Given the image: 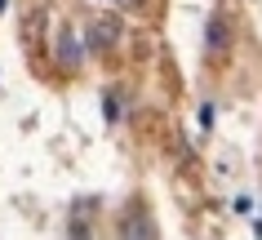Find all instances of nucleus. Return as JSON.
Masks as SVG:
<instances>
[{"label":"nucleus","instance_id":"nucleus-6","mask_svg":"<svg viewBox=\"0 0 262 240\" xmlns=\"http://www.w3.org/2000/svg\"><path fill=\"white\" fill-rule=\"evenodd\" d=\"M200 125H205V129L213 125V102H205V107H200Z\"/></svg>","mask_w":262,"mask_h":240},{"label":"nucleus","instance_id":"nucleus-3","mask_svg":"<svg viewBox=\"0 0 262 240\" xmlns=\"http://www.w3.org/2000/svg\"><path fill=\"white\" fill-rule=\"evenodd\" d=\"M58 62L80 67V40H76V31H71V27H62V36H58Z\"/></svg>","mask_w":262,"mask_h":240},{"label":"nucleus","instance_id":"nucleus-2","mask_svg":"<svg viewBox=\"0 0 262 240\" xmlns=\"http://www.w3.org/2000/svg\"><path fill=\"white\" fill-rule=\"evenodd\" d=\"M227 36H231V31H227V18L213 14V18H209V27H205V49H209V54L227 49Z\"/></svg>","mask_w":262,"mask_h":240},{"label":"nucleus","instance_id":"nucleus-1","mask_svg":"<svg viewBox=\"0 0 262 240\" xmlns=\"http://www.w3.org/2000/svg\"><path fill=\"white\" fill-rule=\"evenodd\" d=\"M116 36H120L116 18H102V23H89V31H84V45H89V49H111V45H116Z\"/></svg>","mask_w":262,"mask_h":240},{"label":"nucleus","instance_id":"nucleus-4","mask_svg":"<svg viewBox=\"0 0 262 240\" xmlns=\"http://www.w3.org/2000/svg\"><path fill=\"white\" fill-rule=\"evenodd\" d=\"M120 236H156V223L147 213H124L120 218Z\"/></svg>","mask_w":262,"mask_h":240},{"label":"nucleus","instance_id":"nucleus-5","mask_svg":"<svg viewBox=\"0 0 262 240\" xmlns=\"http://www.w3.org/2000/svg\"><path fill=\"white\" fill-rule=\"evenodd\" d=\"M116 116H120V94L111 89V94H107V120H116Z\"/></svg>","mask_w":262,"mask_h":240},{"label":"nucleus","instance_id":"nucleus-7","mask_svg":"<svg viewBox=\"0 0 262 240\" xmlns=\"http://www.w3.org/2000/svg\"><path fill=\"white\" fill-rule=\"evenodd\" d=\"M0 9H5V0H0Z\"/></svg>","mask_w":262,"mask_h":240}]
</instances>
